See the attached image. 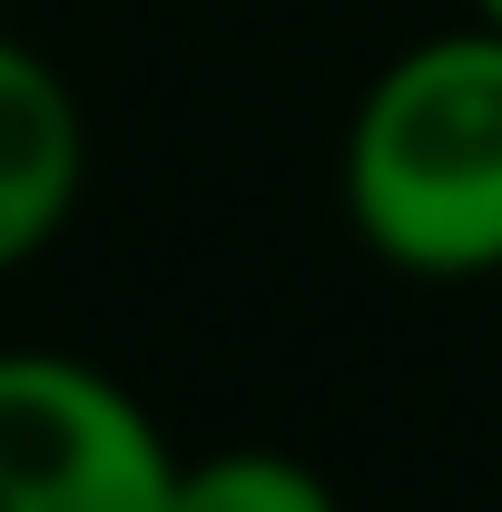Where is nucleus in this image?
Returning <instances> with one entry per match:
<instances>
[{
  "mask_svg": "<svg viewBox=\"0 0 502 512\" xmlns=\"http://www.w3.org/2000/svg\"><path fill=\"white\" fill-rule=\"evenodd\" d=\"M188 453L109 365L50 345L0 355V512H168Z\"/></svg>",
  "mask_w": 502,
  "mask_h": 512,
  "instance_id": "obj_2",
  "label": "nucleus"
},
{
  "mask_svg": "<svg viewBox=\"0 0 502 512\" xmlns=\"http://www.w3.org/2000/svg\"><path fill=\"white\" fill-rule=\"evenodd\" d=\"M473 20H493V30H502V0H473Z\"/></svg>",
  "mask_w": 502,
  "mask_h": 512,
  "instance_id": "obj_5",
  "label": "nucleus"
},
{
  "mask_svg": "<svg viewBox=\"0 0 502 512\" xmlns=\"http://www.w3.org/2000/svg\"><path fill=\"white\" fill-rule=\"evenodd\" d=\"M168 512H345V503H335V483L306 453L227 444V453H188L178 463V503Z\"/></svg>",
  "mask_w": 502,
  "mask_h": 512,
  "instance_id": "obj_4",
  "label": "nucleus"
},
{
  "mask_svg": "<svg viewBox=\"0 0 502 512\" xmlns=\"http://www.w3.org/2000/svg\"><path fill=\"white\" fill-rule=\"evenodd\" d=\"M79 188H89L79 89L30 40L0 30V276L50 256V237L79 217Z\"/></svg>",
  "mask_w": 502,
  "mask_h": 512,
  "instance_id": "obj_3",
  "label": "nucleus"
},
{
  "mask_svg": "<svg viewBox=\"0 0 502 512\" xmlns=\"http://www.w3.org/2000/svg\"><path fill=\"white\" fill-rule=\"evenodd\" d=\"M345 227L424 286L502 276V30L463 20L365 79L335 148Z\"/></svg>",
  "mask_w": 502,
  "mask_h": 512,
  "instance_id": "obj_1",
  "label": "nucleus"
}]
</instances>
